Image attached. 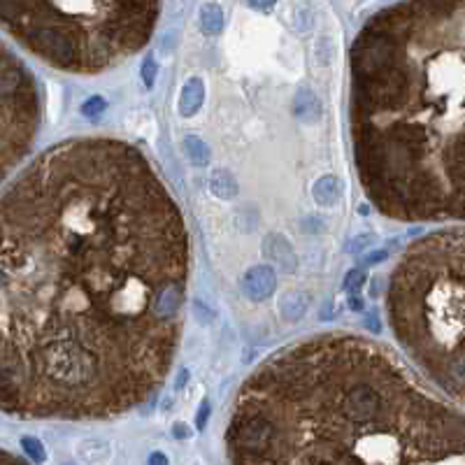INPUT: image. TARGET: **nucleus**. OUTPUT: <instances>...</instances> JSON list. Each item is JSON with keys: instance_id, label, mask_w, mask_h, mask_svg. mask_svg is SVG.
<instances>
[{"instance_id": "obj_1", "label": "nucleus", "mask_w": 465, "mask_h": 465, "mask_svg": "<svg viewBox=\"0 0 465 465\" xmlns=\"http://www.w3.org/2000/svg\"><path fill=\"white\" fill-rule=\"evenodd\" d=\"M189 261L184 217L140 149L91 138L40 154L3 196V412L109 419L154 398Z\"/></svg>"}, {"instance_id": "obj_2", "label": "nucleus", "mask_w": 465, "mask_h": 465, "mask_svg": "<svg viewBox=\"0 0 465 465\" xmlns=\"http://www.w3.org/2000/svg\"><path fill=\"white\" fill-rule=\"evenodd\" d=\"M233 463H465V414L430 395L384 346L319 335L247 377L226 428Z\"/></svg>"}, {"instance_id": "obj_3", "label": "nucleus", "mask_w": 465, "mask_h": 465, "mask_svg": "<svg viewBox=\"0 0 465 465\" xmlns=\"http://www.w3.org/2000/svg\"><path fill=\"white\" fill-rule=\"evenodd\" d=\"M386 317L414 366L465 403V231L410 244L388 277Z\"/></svg>"}, {"instance_id": "obj_4", "label": "nucleus", "mask_w": 465, "mask_h": 465, "mask_svg": "<svg viewBox=\"0 0 465 465\" xmlns=\"http://www.w3.org/2000/svg\"><path fill=\"white\" fill-rule=\"evenodd\" d=\"M0 93H3V173H10L12 165L28 154L38 135L40 126V107H38V89L33 82L28 67L3 49V77H0Z\"/></svg>"}, {"instance_id": "obj_5", "label": "nucleus", "mask_w": 465, "mask_h": 465, "mask_svg": "<svg viewBox=\"0 0 465 465\" xmlns=\"http://www.w3.org/2000/svg\"><path fill=\"white\" fill-rule=\"evenodd\" d=\"M277 275L270 266H253L242 277V291L249 300H268L275 293Z\"/></svg>"}, {"instance_id": "obj_6", "label": "nucleus", "mask_w": 465, "mask_h": 465, "mask_svg": "<svg viewBox=\"0 0 465 465\" xmlns=\"http://www.w3.org/2000/svg\"><path fill=\"white\" fill-rule=\"evenodd\" d=\"M263 251L270 261H275V263L284 270V273H293V270L298 268V256H295L291 242L286 240L282 233H270L263 240Z\"/></svg>"}, {"instance_id": "obj_7", "label": "nucleus", "mask_w": 465, "mask_h": 465, "mask_svg": "<svg viewBox=\"0 0 465 465\" xmlns=\"http://www.w3.org/2000/svg\"><path fill=\"white\" fill-rule=\"evenodd\" d=\"M293 114L295 119H300L302 124H314L321 116V103L317 98V93L310 87H300L298 93L293 98Z\"/></svg>"}, {"instance_id": "obj_8", "label": "nucleus", "mask_w": 465, "mask_h": 465, "mask_svg": "<svg viewBox=\"0 0 465 465\" xmlns=\"http://www.w3.org/2000/svg\"><path fill=\"white\" fill-rule=\"evenodd\" d=\"M342 193H344V186L333 175L321 177V180L314 182V189H312V196H314L319 207H335L337 202L342 200Z\"/></svg>"}, {"instance_id": "obj_9", "label": "nucleus", "mask_w": 465, "mask_h": 465, "mask_svg": "<svg viewBox=\"0 0 465 465\" xmlns=\"http://www.w3.org/2000/svg\"><path fill=\"white\" fill-rule=\"evenodd\" d=\"M202 100H205V84H202L200 77H191L182 89L180 112L184 116H193L202 107Z\"/></svg>"}, {"instance_id": "obj_10", "label": "nucleus", "mask_w": 465, "mask_h": 465, "mask_svg": "<svg viewBox=\"0 0 465 465\" xmlns=\"http://www.w3.org/2000/svg\"><path fill=\"white\" fill-rule=\"evenodd\" d=\"M279 312L286 321H298L307 312V295L300 291H289L279 300Z\"/></svg>"}, {"instance_id": "obj_11", "label": "nucleus", "mask_w": 465, "mask_h": 465, "mask_svg": "<svg viewBox=\"0 0 465 465\" xmlns=\"http://www.w3.org/2000/svg\"><path fill=\"white\" fill-rule=\"evenodd\" d=\"M209 189L217 198H224V200H231L238 196V182H235V177L228 173V170H214L212 177H209Z\"/></svg>"}, {"instance_id": "obj_12", "label": "nucleus", "mask_w": 465, "mask_h": 465, "mask_svg": "<svg viewBox=\"0 0 465 465\" xmlns=\"http://www.w3.org/2000/svg\"><path fill=\"white\" fill-rule=\"evenodd\" d=\"M200 28L209 33V35H217L224 28V12L219 5H205L200 10Z\"/></svg>"}, {"instance_id": "obj_13", "label": "nucleus", "mask_w": 465, "mask_h": 465, "mask_svg": "<svg viewBox=\"0 0 465 465\" xmlns=\"http://www.w3.org/2000/svg\"><path fill=\"white\" fill-rule=\"evenodd\" d=\"M184 147H186V156H189L196 165H207L209 163V147L202 142L200 138H184Z\"/></svg>"}, {"instance_id": "obj_14", "label": "nucleus", "mask_w": 465, "mask_h": 465, "mask_svg": "<svg viewBox=\"0 0 465 465\" xmlns=\"http://www.w3.org/2000/svg\"><path fill=\"white\" fill-rule=\"evenodd\" d=\"M105 107L107 103L100 96H93L91 100H87V103L82 105V114H87V116H98V114H103L105 112Z\"/></svg>"}, {"instance_id": "obj_15", "label": "nucleus", "mask_w": 465, "mask_h": 465, "mask_svg": "<svg viewBox=\"0 0 465 465\" xmlns=\"http://www.w3.org/2000/svg\"><path fill=\"white\" fill-rule=\"evenodd\" d=\"M156 72H158V65H156V58L154 56H147L145 61H142V82L151 87L156 80Z\"/></svg>"}, {"instance_id": "obj_16", "label": "nucleus", "mask_w": 465, "mask_h": 465, "mask_svg": "<svg viewBox=\"0 0 465 465\" xmlns=\"http://www.w3.org/2000/svg\"><path fill=\"white\" fill-rule=\"evenodd\" d=\"M21 447L26 449V454L31 456L33 461H42V459H45V452H42V444L38 442V439L23 437V439H21Z\"/></svg>"}, {"instance_id": "obj_17", "label": "nucleus", "mask_w": 465, "mask_h": 465, "mask_svg": "<svg viewBox=\"0 0 465 465\" xmlns=\"http://www.w3.org/2000/svg\"><path fill=\"white\" fill-rule=\"evenodd\" d=\"M363 282H366V275H363V270H351L349 275H346V293H359Z\"/></svg>"}, {"instance_id": "obj_18", "label": "nucleus", "mask_w": 465, "mask_h": 465, "mask_svg": "<svg viewBox=\"0 0 465 465\" xmlns=\"http://www.w3.org/2000/svg\"><path fill=\"white\" fill-rule=\"evenodd\" d=\"M375 240H377L375 235H361V238H354V240H351V244H349V251L356 253V251H361V249L370 247V244L375 242Z\"/></svg>"}, {"instance_id": "obj_19", "label": "nucleus", "mask_w": 465, "mask_h": 465, "mask_svg": "<svg viewBox=\"0 0 465 465\" xmlns=\"http://www.w3.org/2000/svg\"><path fill=\"white\" fill-rule=\"evenodd\" d=\"M207 417H209V403L205 400L200 405V414H198V428L202 430L205 428V424H207Z\"/></svg>"}, {"instance_id": "obj_20", "label": "nucleus", "mask_w": 465, "mask_h": 465, "mask_svg": "<svg viewBox=\"0 0 465 465\" xmlns=\"http://www.w3.org/2000/svg\"><path fill=\"white\" fill-rule=\"evenodd\" d=\"M386 258V251H379V253H370V256L363 258V266H375L377 261H384Z\"/></svg>"}, {"instance_id": "obj_21", "label": "nucleus", "mask_w": 465, "mask_h": 465, "mask_svg": "<svg viewBox=\"0 0 465 465\" xmlns=\"http://www.w3.org/2000/svg\"><path fill=\"white\" fill-rule=\"evenodd\" d=\"M349 307H351V310H361V307H363L361 293H349Z\"/></svg>"}, {"instance_id": "obj_22", "label": "nucleus", "mask_w": 465, "mask_h": 465, "mask_svg": "<svg viewBox=\"0 0 465 465\" xmlns=\"http://www.w3.org/2000/svg\"><path fill=\"white\" fill-rule=\"evenodd\" d=\"M175 435L177 437H189L191 430H189V426H184V424H175Z\"/></svg>"}, {"instance_id": "obj_23", "label": "nucleus", "mask_w": 465, "mask_h": 465, "mask_svg": "<svg viewBox=\"0 0 465 465\" xmlns=\"http://www.w3.org/2000/svg\"><path fill=\"white\" fill-rule=\"evenodd\" d=\"M249 3L253 5V7H270L275 3V0H249Z\"/></svg>"}]
</instances>
